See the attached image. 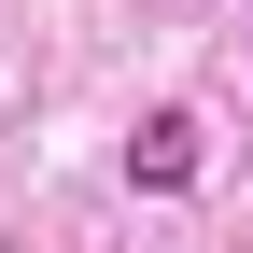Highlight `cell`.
Listing matches in <instances>:
<instances>
[{
  "mask_svg": "<svg viewBox=\"0 0 253 253\" xmlns=\"http://www.w3.org/2000/svg\"><path fill=\"white\" fill-rule=\"evenodd\" d=\"M126 169H141V183H197V126H183V113H155V126H141V155H126Z\"/></svg>",
  "mask_w": 253,
  "mask_h": 253,
  "instance_id": "1",
  "label": "cell"
}]
</instances>
